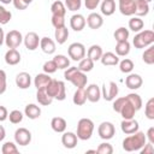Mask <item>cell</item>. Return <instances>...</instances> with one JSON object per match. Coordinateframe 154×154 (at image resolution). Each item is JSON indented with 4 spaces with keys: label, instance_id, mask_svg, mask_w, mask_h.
<instances>
[{
    "label": "cell",
    "instance_id": "cell-1",
    "mask_svg": "<svg viewBox=\"0 0 154 154\" xmlns=\"http://www.w3.org/2000/svg\"><path fill=\"white\" fill-rule=\"evenodd\" d=\"M146 142H147V138H146L144 132L136 131L124 138L123 149L125 152H136V150H140L146 144Z\"/></svg>",
    "mask_w": 154,
    "mask_h": 154
},
{
    "label": "cell",
    "instance_id": "cell-2",
    "mask_svg": "<svg viewBox=\"0 0 154 154\" xmlns=\"http://www.w3.org/2000/svg\"><path fill=\"white\" fill-rule=\"evenodd\" d=\"M64 77L66 81L71 82L77 88H84L88 83V78L85 76V72H82L81 70H78L75 66H71V67L69 66L67 69H65Z\"/></svg>",
    "mask_w": 154,
    "mask_h": 154
},
{
    "label": "cell",
    "instance_id": "cell-3",
    "mask_svg": "<svg viewBox=\"0 0 154 154\" xmlns=\"http://www.w3.org/2000/svg\"><path fill=\"white\" fill-rule=\"evenodd\" d=\"M46 91L53 100L55 99L58 101H63L66 99V87L63 81H57L52 78L46 87Z\"/></svg>",
    "mask_w": 154,
    "mask_h": 154
},
{
    "label": "cell",
    "instance_id": "cell-4",
    "mask_svg": "<svg viewBox=\"0 0 154 154\" xmlns=\"http://www.w3.org/2000/svg\"><path fill=\"white\" fill-rule=\"evenodd\" d=\"M93 131H94V123L91 119L89 118H82L78 120V124H77V137L78 140H82V141H87L93 135Z\"/></svg>",
    "mask_w": 154,
    "mask_h": 154
},
{
    "label": "cell",
    "instance_id": "cell-5",
    "mask_svg": "<svg viewBox=\"0 0 154 154\" xmlns=\"http://www.w3.org/2000/svg\"><path fill=\"white\" fill-rule=\"evenodd\" d=\"M153 42H154V32L152 30L140 31L137 35H135V37L132 40V43H134L135 48H138V49L148 47Z\"/></svg>",
    "mask_w": 154,
    "mask_h": 154
},
{
    "label": "cell",
    "instance_id": "cell-6",
    "mask_svg": "<svg viewBox=\"0 0 154 154\" xmlns=\"http://www.w3.org/2000/svg\"><path fill=\"white\" fill-rule=\"evenodd\" d=\"M67 53H69V57L72 60L79 61V60H82L85 57V47L81 42H73V43H71L69 46Z\"/></svg>",
    "mask_w": 154,
    "mask_h": 154
},
{
    "label": "cell",
    "instance_id": "cell-7",
    "mask_svg": "<svg viewBox=\"0 0 154 154\" xmlns=\"http://www.w3.org/2000/svg\"><path fill=\"white\" fill-rule=\"evenodd\" d=\"M118 95V85L116 82H108L107 84L105 83L102 85V90H101V96L106 100V101H113L116 99V96Z\"/></svg>",
    "mask_w": 154,
    "mask_h": 154
},
{
    "label": "cell",
    "instance_id": "cell-8",
    "mask_svg": "<svg viewBox=\"0 0 154 154\" xmlns=\"http://www.w3.org/2000/svg\"><path fill=\"white\" fill-rule=\"evenodd\" d=\"M23 42V36L18 30H11L5 36V43L8 48H17Z\"/></svg>",
    "mask_w": 154,
    "mask_h": 154
},
{
    "label": "cell",
    "instance_id": "cell-9",
    "mask_svg": "<svg viewBox=\"0 0 154 154\" xmlns=\"http://www.w3.org/2000/svg\"><path fill=\"white\" fill-rule=\"evenodd\" d=\"M97 134L102 140H111L116 134V128L111 122H102L97 128Z\"/></svg>",
    "mask_w": 154,
    "mask_h": 154
},
{
    "label": "cell",
    "instance_id": "cell-10",
    "mask_svg": "<svg viewBox=\"0 0 154 154\" xmlns=\"http://www.w3.org/2000/svg\"><path fill=\"white\" fill-rule=\"evenodd\" d=\"M14 141L19 146H28L31 142V132L25 128H19L14 132Z\"/></svg>",
    "mask_w": 154,
    "mask_h": 154
},
{
    "label": "cell",
    "instance_id": "cell-11",
    "mask_svg": "<svg viewBox=\"0 0 154 154\" xmlns=\"http://www.w3.org/2000/svg\"><path fill=\"white\" fill-rule=\"evenodd\" d=\"M23 41H24L25 47H26L29 51H35V49L38 47V45H40V37H38V35H37L36 32H34V31L28 32V34L25 35V37L23 38Z\"/></svg>",
    "mask_w": 154,
    "mask_h": 154
},
{
    "label": "cell",
    "instance_id": "cell-12",
    "mask_svg": "<svg viewBox=\"0 0 154 154\" xmlns=\"http://www.w3.org/2000/svg\"><path fill=\"white\" fill-rule=\"evenodd\" d=\"M120 128L125 135H131V134L138 131V123L134 118L132 119H123V122L120 123Z\"/></svg>",
    "mask_w": 154,
    "mask_h": 154
},
{
    "label": "cell",
    "instance_id": "cell-13",
    "mask_svg": "<svg viewBox=\"0 0 154 154\" xmlns=\"http://www.w3.org/2000/svg\"><path fill=\"white\" fill-rule=\"evenodd\" d=\"M142 77L137 73H130L126 78H125V85L129 88V89H132V90H136V89H140L142 87Z\"/></svg>",
    "mask_w": 154,
    "mask_h": 154
},
{
    "label": "cell",
    "instance_id": "cell-14",
    "mask_svg": "<svg viewBox=\"0 0 154 154\" xmlns=\"http://www.w3.org/2000/svg\"><path fill=\"white\" fill-rule=\"evenodd\" d=\"M77 140H78L77 135L73 134V132H71V131H67V132L64 131V134H63V136H61V143H63V146H64L65 148H67V149L75 148V147L77 146Z\"/></svg>",
    "mask_w": 154,
    "mask_h": 154
},
{
    "label": "cell",
    "instance_id": "cell-15",
    "mask_svg": "<svg viewBox=\"0 0 154 154\" xmlns=\"http://www.w3.org/2000/svg\"><path fill=\"white\" fill-rule=\"evenodd\" d=\"M135 2L136 0H119V11L124 16L135 14Z\"/></svg>",
    "mask_w": 154,
    "mask_h": 154
},
{
    "label": "cell",
    "instance_id": "cell-16",
    "mask_svg": "<svg viewBox=\"0 0 154 154\" xmlns=\"http://www.w3.org/2000/svg\"><path fill=\"white\" fill-rule=\"evenodd\" d=\"M85 95L87 100H89L90 102H97L101 97V90L97 84H90L85 89Z\"/></svg>",
    "mask_w": 154,
    "mask_h": 154
},
{
    "label": "cell",
    "instance_id": "cell-17",
    "mask_svg": "<svg viewBox=\"0 0 154 154\" xmlns=\"http://www.w3.org/2000/svg\"><path fill=\"white\" fill-rule=\"evenodd\" d=\"M85 24H87L85 18H84L82 14H79V13L73 14V16L70 18V26H71V29H73L75 31H82V30L84 29Z\"/></svg>",
    "mask_w": 154,
    "mask_h": 154
},
{
    "label": "cell",
    "instance_id": "cell-18",
    "mask_svg": "<svg viewBox=\"0 0 154 154\" xmlns=\"http://www.w3.org/2000/svg\"><path fill=\"white\" fill-rule=\"evenodd\" d=\"M85 22H87L88 26H89L90 29H93V30L100 29V28L102 26V24H103V19H102V17H101L99 13H96V12L90 13V14L88 16V18H87Z\"/></svg>",
    "mask_w": 154,
    "mask_h": 154
},
{
    "label": "cell",
    "instance_id": "cell-19",
    "mask_svg": "<svg viewBox=\"0 0 154 154\" xmlns=\"http://www.w3.org/2000/svg\"><path fill=\"white\" fill-rule=\"evenodd\" d=\"M16 84L19 89H28L31 84V76L28 72H19L16 76Z\"/></svg>",
    "mask_w": 154,
    "mask_h": 154
},
{
    "label": "cell",
    "instance_id": "cell-20",
    "mask_svg": "<svg viewBox=\"0 0 154 154\" xmlns=\"http://www.w3.org/2000/svg\"><path fill=\"white\" fill-rule=\"evenodd\" d=\"M40 47H41L42 52L46 54H53L55 52V42L49 37L40 38Z\"/></svg>",
    "mask_w": 154,
    "mask_h": 154
},
{
    "label": "cell",
    "instance_id": "cell-21",
    "mask_svg": "<svg viewBox=\"0 0 154 154\" xmlns=\"http://www.w3.org/2000/svg\"><path fill=\"white\" fill-rule=\"evenodd\" d=\"M100 61L105 66H114L119 63V58L117 54H114L112 52H106V53H102Z\"/></svg>",
    "mask_w": 154,
    "mask_h": 154
},
{
    "label": "cell",
    "instance_id": "cell-22",
    "mask_svg": "<svg viewBox=\"0 0 154 154\" xmlns=\"http://www.w3.org/2000/svg\"><path fill=\"white\" fill-rule=\"evenodd\" d=\"M20 61V54L16 48H10L5 54V63L7 65H17Z\"/></svg>",
    "mask_w": 154,
    "mask_h": 154
},
{
    "label": "cell",
    "instance_id": "cell-23",
    "mask_svg": "<svg viewBox=\"0 0 154 154\" xmlns=\"http://www.w3.org/2000/svg\"><path fill=\"white\" fill-rule=\"evenodd\" d=\"M136 108L126 100L125 103L122 106L120 111H119V114L123 117V119H132L135 117V113H136Z\"/></svg>",
    "mask_w": 154,
    "mask_h": 154
},
{
    "label": "cell",
    "instance_id": "cell-24",
    "mask_svg": "<svg viewBox=\"0 0 154 154\" xmlns=\"http://www.w3.org/2000/svg\"><path fill=\"white\" fill-rule=\"evenodd\" d=\"M51 79H52V77H49L48 73H38V75H36L35 79H34V84H35L36 89H46V87L48 85Z\"/></svg>",
    "mask_w": 154,
    "mask_h": 154
},
{
    "label": "cell",
    "instance_id": "cell-25",
    "mask_svg": "<svg viewBox=\"0 0 154 154\" xmlns=\"http://www.w3.org/2000/svg\"><path fill=\"white\" fill-rule=\"evenodd\" d=\"M51 126H52V129L55 132L61 134V132H64L66 130L67 124H66V120L64 118H61V117H54L51 120Z\"/></svg>",
    "mask_w": 154,
    "mask_h": 154
},
{
    "label": "cell",
    "instance_id": "cell-26",
    "mask_svg": "<svg viewBox=\"0 0 154 154\" xmlns=\"http://www.w3.org/2000/svg\"><path fill=\"white\" fill-rule=\"evenodd\" d=\"M24 113L29 119H37L41 116V108L35 103H29L25 106Z\"/></svg>",
    "mask_w": 154,
    "mask_h": 154
},
{
    "label": "cell",
    "instance_id": "cell-27",
    "mask_svg": "<svg viewBox=\"0 0 154 154\" xmlns=\"http://www.w3.org/2000/svg\"><path fill=\"white\" fill-rule=\"evenodd\" d=\"M149 12V4L143 0H136L135 2V14L137 17L147 16Z\"/></svg>",
    "mask_w": 154,
    "mask_h": 154
},
{
    "label": "cell",
    "instance_id": "cell-28",
    "mask_svg": "<svg viewBox=\"0 0 154 154\" xmlns=\"http://www.w3.org/2000/svg\"><path fill=\"white\" fill-rule=\"evenodd\" d=\"M102 53H103L102 52V48L99 45H93V46L89 47V49L87 52V57L90 58L93 61H97V60H100Z\"/></svg>",
    "mask_w": 154,
    "mask_h": 154
},
{
    "label": "cell",
    "instance_id": "cell-29",
    "mask_svg": "<svg viewBox=\"0 0 154 154\" xmlns=\"http://www.w3.org/2000/svg\"><path fill=\"white\" fill-rule=\"evenodd\" d=\"M36 100H37L38 103L42 105V106H48V105H51L52 101H53V99L47 94L46 89H37Z\"/></svg>",
    "mask_w": 154,
    "mask_h": 154
},
{
    "label": "cell",
    "instance_id": "cell-30",
    "mask_svg": "<svg viewBox=\"0 0 154 154\" xmlns=\"http://www.w3.org/2000/svg\"><path fill=\"white\" fill-rule=\"evenodd\" d=\"M72 101L77 106H83L87 101V95H85V89L84 88H77V90L73 94Z\"/></svg>",
    "mask_w": 154,
    "mask_h": 154
},
{
    "label": "cell",
    "instance_id": "cell-31",
    "mask_svg": "<svg viewBox=\"0 0 154 154\" xmlns=\"http://www.w3.org/2000/svg\"><path fill=\"white\" fill-rule=\"evenodd\" d=\"M116 11L114 0H103L101 2V13L105 16H112Z\"/></svg>",
    "mask_w": 154,
    "mask_h": 154
},
{
    "label": "cell",
    "instance_id": "cell-32",
    "mask_svg": "<svg viewBox=\"0 0 154 154\" xmlns=\"http://www.w3.org/2000/svg\"><path fill=\"white\" fill-rule=\"evenodd\" d=\"M51 12H52V16H61V17H65V13H66V7L65 5L57 0L52 4L51 6Z\"/></svg>",
    "mask_w": 154,
    "mask_h": 154
},
{
    "label": "cell",
    "instance_id": "cell-33",
    "mask_svg": "<svg viewBox=\"0 0 154 154\" xmlns=\"http://www.w3.org/2000/svg\"><path fill=\"white\" fill-rule=\"evenodd\" d=\"M54 36H55V41L59 43V45H63L66 42L67 37H69V30L66 26H61V28H57L55 29V32H54Z\"/></svg>",
    "mask_w": 154,
    "mask_h": 154
},
{
    "label": "cell",
    "instance_id": "cell-34",
    "mask_svg": "<svg viewBox=\"0 0 154 154\" xmlns=\"http://www.w3.org/2000/svg\"><path fill=\"white\" fill-rule=\"evenodd\" d=\"M116 53L118 57H125L130 53V43L129 41H120L116 45Z\"/></svg>",
    "mask_w": 154,
    "mask_h": 154
},
{
    "label": "cell",
    "instance_id": "cell-35",
    "mask_svg": "<svg viewBox=\"0 0 154 154\" xmlns=\"http://www.w3.org/2000/svg\"><path fill=\"white\" fill-rule=\"evenodd\" d=\"M53 61L55 63L57 67H58V69H61V70H65V69H67V67L70 66V60H69V58L65 57V55H63V54L55 55V57L53 58Z\"/></svg>",
    "mask_w": 154,
    "mask_h": 154
},
{
    "label": "cell",
    "instance_id": "cell-36",
    "mask_svg": "<svg viewBox=\"0 0 154 154\" xmlns=\"http://www.w3.org/2000/svg\"><path fill=\"white\" fill-rule=\"evenodd\" d=\"M94 67V61L90 59V58H83L82 60H79V64L77 66L78 70H81L82 72H89L91 71Z\"/></svg>",
    "mask_w": 154,
    "mask_h": 154
},
{
    "label": "cell",
    "instance_id": "cell-37",
    "mask_svg": "<svg viewBox=\"0 0 154 154\" xmlns=\"http://www.w3.org/2000/svg\"><path fill=\"white\" fill-rule=\"evenodd\" d=\"M125 97H126V100L136 108V111H138V109L142 107V99H141V96H140L138 94H136V93H130V94H128Z\"/></svg>",
    "mask_w": 154,
    "mask_h": 154
},
{
    "label": "cell",
    "instance_id": "cell-38",
    "mask_svg": "<svg viewBox=\"0 0 154 154\" xmlns=\"http://www.w3.org/2000/svg\"><path fill=\"white\" fill-rule=\"evenodd\" d=\"M143 26H144V23H143V20H142L140 17H132V18L129 20V28H130L132 31H135V32L141 31V30L143 29Z\"/></svg>",
    "mask_w": 154,
    "mask_h": 154
},
{
    "label": "cell",
    "instance_id": "cell-39",
    "mask_svg": "<svg viewBox=\"0 0 154 154\" xmlns=\"http://www.w3.org/2000/svg\"><path fill=\"white\" fill-rule=\"evenodd\" d=\"M113 36H114V38H116L117 42L126 41V40L129 38V30H128L126 28H124V26H120V28H118V29L114 31Z\"/></svg>",
    "mask_w": 154,
    "mask_h": 154
},
{
    "label": "cell",
    "instance_id": "cell-40",
    "mask_svg": "<svg viewBox=\"0 0 154 154\" xmlns=\"http://www.w3.org/2000/svg\"><path fill=\"white\" fill-rule=\"evenodd\" d=\"M142 59L146 64L148 65H153L154 64V47L149 46L142 54Z\"/></svg>",
    "mask_w": 154,
    "mask_h": 154
},
{
    "label": "cell",
    "instance_id": "cell-41",
    "mask_svg": "<svg viewBox=\"0 0 154 154\" xmlns=\"http://www.w3.org/2000/svg\"><path fill=\"white\" fill-rule=\"evenodd\" d=\"M118 64H119L120 71L124 72V73H130V72L134 70V61H132L131 59L125 58V59H123V60H122L120 63H118Z\"/></svg>",
    "mask_w": 154,
    "mask_h": 154
},
{
    "label": "cell",
    "instance_id": "cell-42",
    "mask_svg": "<svg viewBox=\"0 0 154 154\" xmlns=\"http://www.w3.org/2000/svg\"><path fill=\"white\" fill-rule=\"evenodd\" d=\"M1 153L2 154H17L18 153V148L17 146L13 143V142H5L2 144V148H1Z\"/></svg>",
    "mask_w": 154,
    "mask_h": 154
},
{
    "label": "cell",
    "instance_id": "cell-43",
    "mask_svg": "<svg viewBox=\"0 0 154 154\" xmlns=\"http://www.w3.org/2000/svg\"><path fill=\"white\" fill-rule=\"evenodd\" d=\"M144 113H146V117L150 120L154 119V97H150L147 103H146V108H144Z\"/></svg>",
    "mask_w": 154,
    "mask_h": 154
},
{
    "label": "cell",
    "instance_id": "cell-44",
    "mask_svg": "<svg viewBox=\"0 0 154 154\" xmlns=\"http://www.w3.org/2000/svg\"><path fill=\"white\" fill-rule=\"evenodd\" d=\"M8 118H10V122L12 124H19L23 120V113L19 109H13L10 112Z\"/></svg>",
    "mask_w": 154,
    "mask_h": 154
},
{
    "label": "cell",
    "instance_id": "cell-45",
    "mask_svg": "<svg viewBox=\"0 0 154 154\" xmlns=\"http://www.w3.org/2000/svg\"><path fill=\"white\" fill-rule=\"evenodd\" d=\"M11 17H12V13L0 5V24H7L11 20Z\"/></svg>",
    "mask_w": 154,
    "mask_h": 154
},
{
    "label": "cell",
    "instance_id": "cell-46",
    "mask_svg": "<svg viewBox=\"0 0 154 154\" xmlns=\"http://www.w3.org/2000/svg\"><path fill=\"white\" fill-rule=\"evenodd\" d=\"M82 0H65V7L69 11H77L81 8Z\"/></svg>",
    "mask_w": 154,
    "mask_h": 154
},
{
    "label": "cell",
    "instance_id": "cell-47",
    "mask_svg": "<svg viewBox=\"0 0 154 154\" xmlns=\"http://www.w3.org/2000/svg\"><path fill=\"white\" fill-rule=\"evenodd\" d=\"M96 153H99V154H112L113 153V147L107 142L101 143V144H99V147L96 149Z\"/></svg>",
    "mask_w": 154,
    "mask_h": 154
},
{
    "label": "cell",
    "instance_id": "cell-48",
    "mask_svg": "<svg viewBox=\"0 0 154 154\" xmlns=\"http://www.w3.org/2000/svg\"><path fill=\"white\" fill-rule=\"evenodd\" d=\"M57 70H58V67H57V65H55V63L53 60H48V61H46L43 64V71H45V73L51 75V73H54Z\"/></svg>",
    "mask_w": 154,
    "mask_h": 154
},
{
    "label": "cell",
    "instance_id": "cell-49",
    "mask_svg": "<svg viewBox=\"0 0 154 154\" xmlns=\"http://www.w3.org/2000/svg\"><path fill=\"white\" fill-rule=\"evenodd\" d=\"M52 24H53V26L55 29L57 28L65 26V17H61V16H52Z\"/></svg>",
    "mask_w": 154,
    "mask_h": 154
},
{
    "label": "cell",
    "instance_id": "cell-50",
    "mask_svg": "<svg viewBox=\"0 0 154 154\" xmlns=\"http://www.w3.org/2000/svg\"><path fill=\"white\" fill-rule=\"evenodd\" d=\"M6 72L0 69V95L6 91Z\"/></svg>",
    "mask_w": 154,
    "mask_h": 154
},
{
    "label": "cell",
    "instance_id": "cell-51",
    "mask_svg": "<svg viewBox=\"0 0 154 154\" xmlns=\"http://www.w3.org/2000/svg\"><path fill=\"white\" fill-rule=\"evenodd\" d=\"M125 101H126V97H125V96L116 99V100H114V102H113V109H114L117 113H119V111H120L122 106L125 103Z\"/></svg>",
    "mask_w": 154,
    "mask_h": 154
},
{
    "label": "cell",
    "instance_id": "cell-52",
    "mask_svg": "<svg viewBox=\"0 0 154 154\" xmlns=\"http://www.w3.org/2000/svg\"><path fill=\"white\" fill-rule=\"evenodd\" d=\"M100 4V0H84V5L87 10H95Z\"/></svg>",
    "mask_w": 154,
    "mask_h": 154
},
{
    "label": "cell",
    "instance_id": "cell-53",
    "mask_svg": "<svg viewBox=\"0 0 154 154\" xmlns=\"http://www.w3.org/2000/svg\"><path fill=\"white\" fill-rule=\"evenodd\" d=\"M141 154H153L154 153V147L152 143H146L141 149Z\"/></svg>",
    "mask_w": 154,
    "mask_h": 154
},
{
    "label": "cell",
    "instance_id": "cell-54",
    "mask_svg": "<svg viewBox=\"0 0 154 154\" xmlns=\"http://www.w3.org/2000/svg\"><path fill=\"white\" fill-rule=\"evenodd\" d=\"M12 2L17 10H25L29 6L26 2H24V0H12Z\"/></svg>",
    "mask_w": 154,
    "mask_h": 154
},
{
    "label": "cell",
    "instance_id": "cell-55",
    "mask_svg": "<svg viewBox=\"0 0 154 154\" xmlns=\"http://www.w3.org/2000/svg\"><path fill=\"white\" fill-rule=\"evenodd\" d=\"M8 118V112L5 106H0V122H4Z\"/></svg>",
    "mask_w": 154,
    "mask_h": 154
},
{
    "label": "cell",
    "instance_id": "cell-56",
    "mask_svg": "<svg viewBox=\"0 0 154 154\" xmlns=\"http://www.w3.org/2000/svg\"><path fill=\"white\" fill-rule=\"evenodd\" d=\"M146 138L149 141V143L154 144V128H149L148 131H147V135H146Z\"/></svg>",
    "mask_w": 154,
    "mask_h": 154
},
{
    "label": "cell",
    "instance_id": "cell-57",
    "mask_svg": "<svg viewBox=\"0 0 154 154\" xmlns=\"http://www.w3.org/2000/svg\"><path fill=\"white\" fill-rule=\"evenodd\" d=\"M5 136H6V131H5V128L2 126V125H0V142L5 138Z\"/></svg>",
    "mask_w": 154,
    "mask_h": 154
},
{
    "label": "cell",
    "instance_id": "cell-58",
    "mask_svg": "<svg viewBox=\"0 0 154 154\" xmlns=\"http://www.w3.org/2000/svg\"><path fill=\"white\" fill-rule=\"evenodd\" d=\"M4 41H5V34H4V30H2V28L0 26V46L4 43Z\"/></svg>",
    "mask_w": 154,
    "mask_h": 154
},
{
    "label": "cell",
    "instance_id": "cell-59",
    "mask_svg": "<svg viewBox=\"0 0 154 154\" xmlns=\"http://www.w3.org/2000/svg\"><path fill=\"white\" fill-rule=\"evenodd\" d=\"M0 2H2V4H5V5H7V4L12 2V0H0Z\"/></svg>",
    "mask_w": 154,
    "mask_h": 154
},
{
    "label": "cell",
    "instance_id": "cell-60",
    "mask_svg": "<svg viewBox=\"0 0 154 154\" xmlns=\"http://www.w3.org/2000/svg\"><path fill=\"white\" fill-rule=\"evenodd\" d=\"M24 2H26V4L29 5V4H31V2H32V0H24Z\"/></svg>",
    "mask_w": 154,
    "mask_h": 154
},
{
    "label": "cell",
    "instance_id": "cell-61",
    "mask_svg": "<svg viewBox=\"0 0 154 154\" xmlns=\"http://www.w3.org/2000/svg\"><path fill=\"white\" fill-rule=\"evenodd\" d=\"M143 1H146V2H148V4H149V2L152 1V0H143Z\"/></svg>",
    "mask_w": 154,
    "mask_h": 154
}]
</instances>
